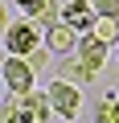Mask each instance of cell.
Instances as JSON below:
<instances>
[{
  "label": "cell",
  "mask_w": 119,
  "mask_h": 123,
  "mask_svg": "<svg viewBox=\"0 0 119 123\" xmlns=\"http://www.w3.org/2000/svg\"><path fill=\"white\" fill-rule=\"evenodd\" d=\"M0 74H4L8 94H29V90H33V74H37V66H33L29 57H21V53H8L4 66H0Z\"/></svg>",
  "instance_id": "6da1fadb"
},
{
  "label": "cell",
  "mask_w": 119,
  "mask_h": 123,
  "mask_svg": "<svg viewBox=\"0 0 119 123\" xmlns=\"http://www.w3.org/2000/svg\"><path fill=\"white\" fill-rule=\"evenodd\" d=\"M37 45H45V37H41V29H37V21L29 17V21H17V25H8V33H4V49L8 53H21V57H29Z\"/></svg>",
  "instance_id": "7a4b0ae2"
},
{
  "label": "cell",
  "mask_w": 119,
  "mask_h": 123,
  "mask_svg": "<svg viewBox=\"0 0 119 123\" xmlns=\"http://www.w3.org/2000/svg\"><path fill=\"white\" fill-rule=\"evenodd\" d=\"M49 103H53V115L74 119L78 107H82V90H78V82H66V78L49 82Z\"/></svg>",
  "instance_id": "3957f363"
},
{
  "label": "cell",
  "mask_w": 119,
  "mask_h": 123,
  "mask_svg": "<svg viewBox=\"0 0 119 123\" xmlns=\"http://www.w3.org/2000/svg\"><path fill=\"white\" fill-rule=\"evenodd\" d=\"M45 45H49L57 57H70V53H78V29L66 25V21H57V25L45 29Z\"/></svg>",
  "instance_id": "277c9868"
},
{
  "label": "cell",
  "mask_w": 119,
  "mask_h": 123,
  "mask_svg": "<svg viewBox=\"0 0 119 123\" xmlns=\"http://www.w3.org/2000/svg\"><path fill=\"white\" fill-rule=\"evenodd\" d=\"M62 21H66V25H74L78 33H90V29H94V21H99V8L90 4V0H70V4L62 8Z\"/></svg>",
  "instance_id": "5b68a950"
},
{
  "label": "cell",
  "mask_w": 119,
  "mask_h": 123,
  "mask_svg": "<svg viewBox=\"0 0 119 123\" xmlns=\"http://www.w3.org/2000/svg\"><path fill=\"white\" fill-rule=\"evenodd\" d=\"M17 103H21V111L33 119V123H45L49 115H53V103H49V90H29V94H17Z\"/></svg>",
  "instance_id": "8992f818"
},
{
  "label": "cell",
  "mask_w": 119,
  "mask_h": 123,
  "mask_svg": "<svg viewBox=\"0 0 119 123\" xmlns=\"http://www.w3.org/2000/svg\"><path fill=\"white\" fill-rule=\"evenodd\" d=\"M107 49H111V45H103V41H99V37H94V33H86V37H82V41H78V57H82V62H86V66H90V70H94V74H99V70H103V62H107Z\"/></svg>",
  "instance_id": "52a82bcc"
},
{
  "label": "cell",
  "mask_w": 119,
  "mask_h": 123,
  "mask_svg": "<svg viewBox=\"0 0 119 123\" xmlns=\"http://www.w3.org/2000/svg\"><path fill=\"white\" fill-rule=\"evenodd\" d=\"M57 78H66V82H78V86H82V82L94 78V70L86 66L78 53H70V57H62V66H57Z\"/></svg>",
  "instance_id": "ba28073f"
},
{
  "label": "cell",
  "mask_w": 119,
  "mask_h": 123,
  "mask_svg": "<svg viewBox=\"0 0 119 123\" xmlns=\"http://www.w3.org/2000/svg\"><path fill=\"white\" fill-rule=\"evenodd\" d=\"M90 33H94L103 45H119V17H99Z\"/></svg>",
  "instance_id": "9c48e42d"
},
{
  "label": "cell",
  "mask_w": 119,
  "mask_h": 123,
  "mask_svg": "<svg viewBox=\"0 0 119 123\" xmlns=\"http://www.w3.org/2000/svg\"><path fill=\"white\" fill-rule=\"evenodd\" d=\"M94 123H119V94H103V103L94 111Z\"/></svg>",
  "instance_id": "30bf717a"
},
{
  "label": "cell",
  "mask_w": 119,
  "mask_h": 123,
  "mask_svg": "<svg viewBox=\"0 0 119 123\" xmlns=\"http://www.w3.org/2000/svg\"><path fill=\"white\" fill-rule=\"evenodd\" d=\"M4 123H33L25 111H21V103H17V94L8 98V107H4Z\"/></svg>",
  "instance_id": "8fae6325"
},
{
  "label": "cell",
  "mask_w": 119,
  "mask_h": 123,
  "mask_svg": "<svg viewBox=\"0 0 119 123\" xmlns=\"http://www.w3.org/2000/svg\"><path fill=\"white\" fill-rule=\"evenodd\" d=\"M17 4L25 8V17H33V21H37V17L45 12V4H49V0H17Z\"/></svg>",
  "instance_id": "7c38bea8"
},
{
  "label": "cell",
  "mask_w": 119,
  "mask_h": 123,
  "mask_svg": "<svg viewBox=\"0 0 119 123\" xmlns=\"http://www.w3.org/2000/svg\"><path fill=\"white\" fill-rule=\"evenodd\" d=\"M99 17H119V0H94Z\"/></svg>",
  "instance_id": "4fadbf2b"
},
{
  "label": "cell",
  "mask_w": 119,
  "mask_h": 123,
  "mask_svg": "<svg viewBox=\"0 0 119 123\" xmlns=\"http://www.w3.org/2000/svg\"><path fill=\"white\" fill-rule=\"evenodd\" d=\"M45 49H49V45H45ZM45 49H41V45H37V49H33V53H29V62H33V66H37V70H41V66H45V62H49V53H45Z\"/></svg>",
  "instance_id": "5bb4252c"
}]
</instances>
